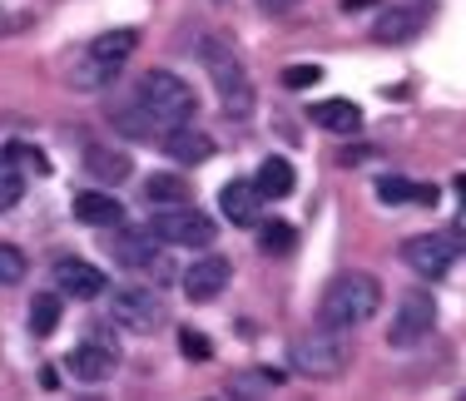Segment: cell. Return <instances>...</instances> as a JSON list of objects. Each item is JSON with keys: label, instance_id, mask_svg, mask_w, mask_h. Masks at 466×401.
<instances>
[{"label": "cell", "instance_id": "6da1fadb", "mask_svg": "<svg viewBox=\"0 0 466 401\" xmlns=\"http://www.w3.org/2000/svg\"><path fill=\"white\" fill-rule=\"evenodd\" d=\"M377 307H382V283H377L372 273H338L323 287L318 317H323V327H332V332H352V327H362V322H372Z\"/></svg>", "mask_w": 466, "mask_h": 401}, {"label": "cell", "instance_id": "7a4b0ae2", "mask_svg": "<svg viewBox=\"0 0 466 401\" xmlns=\"http://www.w3.org/2000/svg\"><path fill=\"white\" fill-rule=\"evenodd\" d=\"M348 342L342 332L332 327H313V332H298L293 347H288V362H293L298 376H313V382H332V376L348 372Z\"/></svg>", "mask_w": 466, "mask_h": 401}, {"label": "cell", "instance_id": "3957f363", "mask_svg": "<svg viewBox=\"0 0 466 401\" xmlns=\"http://www.w3.org/2000/svg\"><path fill=\"white\" fill-rule=\"evenodd\" d=\"M139 109L149 119H159L164 129H174V125H188V119H194L198 99H194V85H184L174 70H149L139 80Z\"/></svg>", "mask_w": 466, "mask_h": 401}, {"label": "cell", "instance_id": "277c9868", "mask_svg": "<svg viewBox=\"0 0 466 401\" xmlns=\"http://www.w3.org/2000/svg\"><path fill=\"white\" fill-rule=\"evenodd\" d=\"M139 45V30H105L99 40H90V50H85L80 70L70 75V89H105L109 80H115V70L135 55Z\"/></svg>", "mask_w": 466, "mask_h": 401}, {"label": "cell", "instance_id": "5b68a950", "mask_svg": "<svg viewBox=\"0 0 466 401\" xmlns=\"http://www.w3.org/2000/svg\"><path fill=\"white\" fill-rule=\"evenodd\" d=\"M204 70H208V80H214V89H218V105H224L233 119L248 115V109H253L248 70H243V60L228 50L224 40H208V45H204Z\"/></svg>", "mask_w": 466, "mask_h": 401}, {"label": "cell", "instance_id": "8992f818", "mask_svg": "<svg viewBox=\"0 0 466 401\" xmlns=\"http://www.w3.org/2000/svg\"><path fill=\"white\" fill-rule=\"evenodd\" d=\"M149 238L169 243V248H208L214 243V218L188 208H164V214L149 218Z\"/></svg>", "mask_w": 466, "mask_h": 401}, {"label": "cell", "instance_id": "52a82bcc", "mask_svg": "<svg viewBox=\"0 0 466 401\" xmlns=\"http://www.w3.org/2000/svg\"><path fill=\"white\" fill-rule=\"evenodd\" d=\"M109 322H119V327H129V332H149L164 322V297L154 293V287L129 283L109 297Z\"/></svg>", "mask_w": 466, "mask_h": 401}, {"label": "cell", "instance_id": "ba28073f", "mask_svg": "<svg viewBox=\"0 0 466 401\" xmlns=\"http://www.w3.org/2000/svg\"><path fill=\"white\" fill-rule=\"evenodd\" d=\"M431 322H437V303H431V293H407L402 303H397L392 322H387V342L392 347H412V342H421L431 332Z\"/></svg>", "mask_w": 466, "mask_h": 401}, {"label": "cell", "instance_id": "9c48e42d", "mask_svg": "<svg viewBox=\"0 0 466 401\" xmlns=\"http://www.w3.org/2000/svg\"><path fill=\"white\" fill-rule=\"evenodd\" d=\"M402 263L417 277H447L451 263H457V243L441 238V233H417V238L402 243Z\"/></svg>", "mask_w": 466, "mask_h": 401}, {"label": "cell", "instance_id": "30bf717a", "mask_svg": "<svg viewBox=\"0 0 466 401\" xmlns=\"http://www.w3.org/2000/svg\"><path fill=\"white\" fill-rule=\"evenodd\" d=\"M50 277H55V293L75 297V303H95V297L105 293V273L85 258H60L50 267Z\"/></svg>", "mask_w": 466, "mask_h": 401}, {"label": "cell", "instance_id": "8fae6325", "mask_svg": "<svg viewBox=\"0 0 466 401\" xmlns=\"http://www.w3.org/2000/svg\"><path fill=\"white\" fill-rule=\"evenodd\" d=\"M228 277H233L228 258H218V253H204V258H198V263L184 273V293H188V303H214V297L228 287Z\"/></svg>", "mask_w": 466, "mask_h": 401}, {"label": "cell", "instance_id": "7c38bea8", "mask_svg": "<svg viewBox=\"0 0 466 401\" xmlns=\"http://www.w3.org/2000/svg\"><path fill=\"white\" fill-rule=\"evenodd\" d=\"M119 366V352L105 347V342H85V347H75L65 356V372L75 376V382H109Z\"/></svg>", "mask_w": 466, "mask_h": 401}, {"label": "cell", "instance_id": "4fadbf2b", "mask_svg": "<svg viewBox=\"0 0 466 401\" xmlns=\"http://www.w3.org/2000/svg\"><path fill=\"white\" fill-rule=\"evenodd\" d=\"M218 204H224V218L238 223V228L258 223V214H263V194H258V184H253V178H233V184H224Z\"/></svg>", "mask_w": 466, "mask_h": 401}, {"label": "cell", "instance_id": "5bb4252c", "mask_svg": "<svg viewBox=\"0 0 466 401\" xmlns=\"http://www.w3.org/2000/svg\"><path fill=\"white\" fill-rule=\"evenodd\" d=\"M159 144H164V154H169L174 164H204L208 154H214V139H208L204 129H194V125H174V129H164V134H159Z\"/></svg>", "mask_w": 466, "mask_h": 401}, {"label": "cell", "instance_id": "9a60e30c", "mask_svg": "<svg viewBox=\"0 0 466 401\" xmlns=\"http://www.w3.org/2000/svg\"><path fill=\"white\" fill-rule=\"evenodd\" d=\"M421 20L427 15H421L417 5H387L382 15L372 20V40L377 45H407L421 30Z\"/></svg>", "mask_w": 466, "mask_h": 401}, {"label": "cell", "instance_id": "2e32d148", "mask_svg": "<svg viewBox=\"0 0 466 401\" xmlns=\"http://www.w3.org/2000/svg\"><path fill=\"white\" fill-rule=\"evenodd\" d=\"M308 119L323 125L328 134H358L362 129V109L352 105V99H318V105L308 109Z\"/></svg>", "mask_w": 466, "mask_h": 401}, {"label": "cell", "instance_id": "e0dca14e", "mask_svg": "<svg viewBox=\"0 0 466 401\" xmlns=\"http://www.w3.org/2000/svg\"><path fill=\"white\" fill-rule=\"evenodd\" d=\"M85 169H90L99 184H125L129 174H135V164H129L125 149H109V144H90L85 149Z\"/></svg>", "mask_w": 466, "mask_h": 401}, {"label": "cell", "instance_id": "ac0fdd59", "mask_svg": "<svg viewBox=\"0 0 466 401\" xmlns=\"http://www.w3.org/2000/svg\"><path fill=\"white\" fill-rule=\"evenodd\" d=\"M377 198H382V204L431 208V204H437V188H431V184H412V178H402V174H387V178H377Z\"/></svg>", "mask_w": 466, "mask_h": 401}, {"label": "cell", "instance_id": "d6986e66", "mask_svg": "<svg viewBox=\"0 0 466 401\" xmlns=\"http://www.w3.org/2000/svg\"><path fill=\"white\" fill-rule=\"evenodd\" d=\"M70 208H75V218L90 223V228H119V223H125V208L109 194H75Z\"/></svg>", "mask_w": 466, "mask_h": 401}, {"label": "cell", "instance_id": "ffe728a7", "mask_svg": "<svg viewBox=\"0 0 466 401\" xmlns=\"http://www.w3.org/2000/svg\"><path fill=\"white\" fill-rule=\"evenodd\" d=\"M144 198L154 204V214H164V208H188V184L179 174H154L149 184H144Z\"/></svg>", "mask_w": 466, "mask_h": 401}, {"label": "cell", "instance_id": "44dd1931", "mask_svg": "<svg viewBox=\"0 0 466 401\" xmlns=\"http://www.w3.org/2000/svg\"><path fill=\"white\" fill-rule=\"evenodd\" d=\"M109 253H115L125 267H164L159 258H154V243L149 233H119L115 243H109Z\"/></svg>", "mask_w": 466, "mask_h": 401}, {"label": "cell", "instance_id": "7402d4cb", "mask_svg": "<svg viewBox=\"0 0 466 401\" xmlns=\"http://www.w3.org/2000/svg\"><path fill=\"white\" fill-rule=\"evenodd\" d=\"M253 184H258V194H263V198H283V194H293L298 178H293V164L273 154V159H263V164H258V178H253Z\"/></svg>", "mask_w": 466, "mask_h": 401}, {"label": "cell", "instance_id": "603a6c76", "mask_svg": "<svg viewBox=\"0 0 466 401\" xmlns=\"http://www.w3.org/2000/svg\"><path fill=\"white\" fill-rule=\"evenodd\" d=\"M60 312H65L60 293H35V303H30V332H35V337H50V332L60 327Z\"/></svg>", "mask_w": 466, "mask_h": 401}, {"label": "cell", "instance_id": "cb8c5ba5", "mask_svg": "<svg viewBox=\"0 0 466 401\" xmlns=\"http://www.w3.org/2000/svg\"><path fill=\"white\" fill-rule=\"evenodd\" d=\"M293 243H298V233L288 228V223H279V218H273V223H263V228H258V248H263V253H273V258L293 253Z\"/></svg>", "mask_w": 466, "mask_h": 401}, {"label": "cell", "instance_id": "d4e9b609", "mask_svg": "<svg viewBox=\"0 0 466 401\" xmlns=\"http://www.w3.org/2000/svg\"><path fill=\"white\" fill-rule=\"evenodd\" d=\"M273 382H279V376H263V372H233L228 392H233V396H248V401H263V396L273 392Z\"/></svg>", "mask_w": 466, "mask_h": 401}, {"label": "cell", "instance_id": "484cf974", "mask_svg": "<svg viewBox=\"0 0 466 401\" xmlns=\"http://www.w3.org/2000/svg\"><path fill=\"white\" fill-rule=\"evenodd\" d=\"M0 159H5V164H15V169H35V174H50V159H46V154H40L35 149V144H5V154H0Z\"/></svg>", "mask_w": 466, "mask_h": 401}, {"label": "cell", "instance_id": "4316f807", "mask_svg": "<svg viewBox=\"0 0 466 401\" xmlns=\"http://www.w3.org/2000/svg\"><path fill=\"white\" fill-rule=\"evenodd\" d=\"M25 283V253L15 243H0V287H15Z\"/></svg>", "mask_w": 466, "mask_h": 401}, {"label": "cell", "instance_id": "83f0119b", "mask_svg": "<svg viewBox=\"0 0 466 401\" xmlns=\"http://www.w3.org/2000/svg\"><path fill=\"white\" fill-rule=\"evenodd\" d=\"M20 198H25V178H20L15 164L0 159V208H15Z\"/></svg>", "mask_w": 466, "mask_h": 401}, {"label": "cell", "instance_id": "f1b7e54d", "mask_svg": "<svg viewBox=\"0 0 466 401\" xmlns=\"http://www.w3.org/2000/svg\"><path fill=\"white\" fill-rule=\"evenodd\" d=\"M115 125L125 129V134H135V139H154V125H159V119H149L144 109H119Z\"/></svg>", "mask_w": 466, "mask_h": 401}, {"label": "cell", "instance_id": "f546056e", "mask_svg": "<svg viewBox=\"0 0 466 401\" xmlns=\"http://www.w3.org/2000/svg\"><path fill=\"white\" fill-rule=\"evenodd\" d=\"M179 352H184V356H194V362H214V342H208L204 332H194V327H184V332H179Z\"/></svg>", "mask_w": 466, "mask_h": 401}, {"label": "cell", "instance_id": "4dcf8cb0", "mask_svg": "<svg viewBox=\"0 0 466 401\" xmlns=\"http://www.w3.org/2000/svg\"><path fill=\"white\" fill-rule=\"evenodd\" d=\"M318 80H323L318 65H288V70H283V89H313Z\"/></svg>", "mask_w": 466, "mask_h": 401}, {"label": "cell", "instance_id": "1f68e13d", "mask_svg": "<svg viewBox=\"0 0 466 401\" xmlns=\"http://www.w3.org/2000/svg\"><path fill=\"white\" fill-rule=\"evenodd\" d=\"M368 5H377V0H342V10H348V15H352V10H368Z\"/></svg>", "mask_w": 466, "mask_h": 401}, {"label": "cell", "instance_id": "d6a6232c", "mask_svg": "<svg viewBox=\"0 0 466 401\" xmlns=\"http://www.w3.org/2000/svg\"><path fill=\"white\" fill-rule=\"evenodd\" d=\"M451 233H457V238L466 243V208H461V214H457V223H451Z\"/></svg>", "mask_w": 466, "mask_h": 401}, {"label": "cell", "instance_id": "836d02e7", "mask_svg": "<svg viewBox=\"0 0 466 401\" xmlns=\"http://www.w3.org/2000/svg\"><path fill=\"white\" fill-rule=\"evenodd\" d=\"M457 188H461V194H466V174H461V178H457Z\"/></svg>", "mask_w": 466, "mask_h": 401}, {"label": "cell", "instance_id": "e575fe53", "mask_svg": "<svg viewBox=\"0 0 466 401\" xmlns=\"http://www.w3.org/2000/svg\"><path fill=\"white\" fill-rule=\"evenodd\" d=\"M268 5H293V0H268Z\"/></svg>", "mask_w": 466, "mask_h": 401}]
</instances>
